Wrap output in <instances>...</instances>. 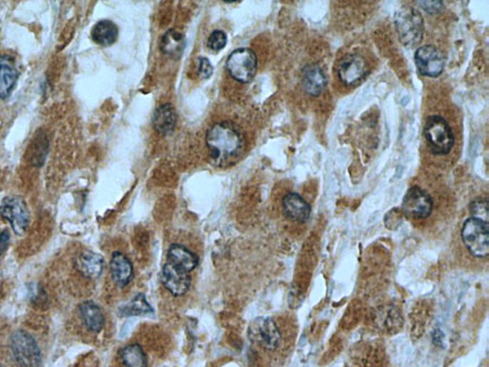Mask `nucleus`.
I'll use <instances>...</instances> for the list:
<instances>
[{
	"label": "nucleus",
	"mask_w": 489,
	"mask_h": 367,
	"mask_svg": "<svg viewBox=\"0 0 489 367\" xmlns=\"http://www.w3.org/2000/svg\"><path fill=\"white\" fill-rule=\"evenodd\" d=\"M30 301L36 306H44L47 302V295L41 285H32L29 290Z\"/></svg>",
	"instance_id": "nucleus-27"
},
{
	"label": "nucleus",
	"mask_w": 489,
	"mask_h": 367,
	"mask_svg": "<svg viewBox=\"0 0 489 367\" xmlns=\"http://www.w3.org/2000/svg\"><path fill=\"white\" fill-rule=\"evenodd\" d=\"M19 72L12 58L8 56L0 58V100L11 96L18 81Z\"/></svg>",
	"instance_id": "nucleus-20"
},
{
	"label": "nucleus",
	"mask_w": 489,
	"mask_h": 367,
	"mask_svg": "<svg viewBox=\"0 0 489 367\" xmlns=\"http://www.w3.org/2000/svg\"><path fill=\"white\" fill-rule=\"evenodd\" d=\"M367 71L366 61L361 56L351 54L340 61L337 74L344 85L354 86L364 80Z\"/></svg>",
	"instance_id": "nucleus-11"
},
{
	"label": "nucleus",
	"mask_w": 489,
	"mask_h": 367,
	"mask_svg": "<svg viewBox=\"0 0 489 367\" xmlns=\"http://www.w3.org/2000/svg\"><path fill=\"white\" fill-rule=\"evenodd\" d=\"M75 267L86 279H97L102 276L105 269V259L94 252H83L76 259Z\"/></svg>",
	"instance_id": "nucleus-15"
},
{
	"label": "nucleus",
	"mask_w": 489,
	"mask_h": 367,
	"mask_svg": "<svg viewBox=\"0 0 489 367\" xmlns=\"http://www.w3.org/2000/svg\"><path fill=\"white\" fill-rule=\"evenodd\" d=\"M462 239L469 253L478 259L489 254V225L485 221L470 217L463 224Z\"/></svg>",
	"instance_id": "nucleus-5"
},
{
	"label": "nucleus",
	"mask_w": 489,
	"mask_h": 367,
	"mask_svg": "<svg viewBox=\"0 0 489 367\" xmlns=\"http://www.w3.org/2000/svg\"><path fill=\"white\" fill-rule=\"evenodd\" d=\"M161 279L165 289L174 296H182L187 293L191 284L188 273L165 263L162 269Z\"/></svg>",
	"instance_id": "nucleus-12"
},
{
	"label": "nucleus",
	"mask_w": 489,
	"mask_h": 367,
	"mask_svg": "<svg viewBox=\"0 0 489 367\" xmlns=\"http://www.w3.org/2000/svg\"><path fill=\"white\" fill-rule=\"evenodd\" d=\"M206 144L213 166L227 167L232 166L243 153L244 137L237 125L224 120L209 128Z\"/></svg>",
	"instance_id": "nucleus-1"
},
{
	"label": "nucleus",
	"mask_w": 489,
	"mask_h": 367,
	"mask_svg": "<svg viewBox=\"0 0 489 367\" xmlns=\"http://www.w3.org/2000/svg\"><path fill=\"white\" fill-rule=\"evenodd\" d=\"M119 29L111 21H101L93 27L91 36L93 41L101 46H110L116 43Z\"/></svg>",
	"instance_id": "nucleus-22"
},
{
	"label": "nucleus",
	"mask_w": 489,
	"mask_h": 367,
	"mask_svg": "<svg viewBox=\"0 0 489 367\" xmlns=\"http://www.w3.org/2000/svg\"><path fill=\"white\" fill-rule=\"evenodd\" d=\"M78 315L88 331L99 333L105 326V316L99 305L93 301H84L78 307Z\"/></svg>",
	"instance_id": "nucleus-19"
},
{
	"label": "nucleus",
	"mask_w": 489,
	"mask_h": 367,
	"mask_svg": "<svg viewBox=\"0 0 489 367\" xmlns=\"http://www.w3.org/2000/svg\"><path fill=\"white\" fill-rule=\"evenodd\" d=\"M472 217L488 223V203L486 200H475L469 205Z\"/></svg>",
	"instance_id": "nucleus-25"
},
{
	"label": "nucleus",
	"mask_w": 489,
	"mask_h": 367,
	"mask_svg": "<svg viewBox=\"0 0 489 367\" xmlns=\"http://www.w3.org/2000/svg\"><path fill=\"white\" fill-rule=\"evenodd\" d=\"M226 67L230 75L241 83L254 80L257 71V57L249 48H238L229 56Z\"/></svg>",
	"instance_id": "nucleus-6"
},
{
	"label": "nucleus",
	"mask_w": 489,
	"mask_h": 367,
	"mask_svg": "<svg viewBox=\"0 0 489 367\" xmlns=\"http://www.w3.org/2000/svg\"><path fill=\"white\" fill-rule=\"evenodd\" d=\"M10 349L19 367H41V349L33 336L24 330L14 332L10 338Z\"/></svg>",
	"instance_id": "nucleus-4"
},
{
	"label": "nucleus",
	"mask_w": 489,
	"mask_h": 367,
	"mask_svg": "<svg viewBox=\"0 0 489 367\" xmlns=\"http://www.w3.org/2000/svg\"><path fill=\"white\" fill-rule=\"evenodd\" d=\"M396 29L400 41L406 47H415L423 41V19L415 8H401L395 16Z\"/></svg>",
	"instance_id": "nucleus-3"
},
{
	"label": "nucleus",
	"mask_w": 489,
	"mask_h": 367,
	"mask_svg": "<svg viewBox=\"0 0 489 367\" xmlns=\"http://www.w3.org/2000/svg\"><path fill=\"white\" fill-rule=\"evenodd\" d=\"M416 66L421 75L436 78L442 74L446 61L443 53L434 46H424L415 53Z\"/></svg>",
	"instance_id": "nucleus-10"
},
{
	"label": "nucleus",
	"mask_w": 489,
	"mask_h": 367,
	"mask_svg": "<svg viewBox=\"0 0 489 367\" xmlns=\"http://www.w3.org/2000/svg\"><path fill=\"white\" fill-rule=\"evenodd\" d=\"M167 259L168 263L185 273L195 270L200 262L197 254L185 246L176 243L173 244L168 249Z\"/></svg>",
	"instance_id": "nucleus-16"
},
{
	"label": "nucleus",
	"mask_w": 489,
	"mask_h": 367,
	"mask_svg": "<svg viewBox=\"0 0 489 367\" xmlns=\"http://www.w3.org/2000/svg\"><path fill=\"white\" fill-rule=\"evenodd\" d=\"M110 274L115 284L123 289L133 279V264L125 254L114 252L110 260Z\"/></svg>",
	"instance_id": "nucleus-14"
},
{
	"label": "nucleus",
	"mask_w": 489,
	"mask_h": 367,
	"mask_svg": "<svg viewBox=\"0 0 489 367\" xmlns=\"http://www.w3.org/2000/svg\"><path fill=\"white\" fill-rule=\"evenodd\" d=\"M177 113L171 103L160 105L154 111L153 125L154 130L163 136L170 135L175 130Z\"/></svg>",
	"instance_id": "nucleus-18"
},
{
	"label": "nucleus",
	"mask_w": 489,
	"mask_h": 367,
	"mask_svg": "<svg viewBox=\"0 0 489 367\" xmlns=\"http://www.w3.org/2000/svg\"><path fill=\"white\" fill-rule=\"evenodd\" d=\"M153 312V307L148 301L145 296L143 294H138L130 301L122 305L119 308V311H118L119 314L118 315L120 318H125V316H142Z\"/></svg>",
	"instance_id": "nucleus-24"
},
{
	"label": "nucleus",
	"mask_w": 489,
	"mask_h": 367,
	"mask_svg": "<svg viewBox=\"0 0 489 367\" xmlns=\"http://www.w3.org/2000/svg\"><path fill=\"white\" fill-rule=\"evenodd\" d=\"M424 137L430 153L434 155H448L455 144L453 131L445 118L433 115L424 125Z\"/></svg>",
	"instance_id": "nucleus-2"
},
{
	"label": "nucleus",
	"mask_w": 489,
	"mask_h": 367,
	"mask_svg": "<svg viewBox=\"0 0 489 367\" xmlns=\"http://www.w3.org/2000/svg\"><path fill=\"white\" fill-rule=\"evenodd\" d=\"M227 44V35L221 30H215L207 39V46L213 52L221 51Z\"/></svg>",
	"instance_id": "nucleus-26"
},
{
	"label": "nucleus",
	"mask_w": 489,
	"mask_h": 367,
	"mask_svg": "<svg viewBox=\"0 0 489 367\" xmlns=\"http://www.w3.org/2000/svg\"><path fill=\"white\" fill-rule=\"evenodd\" d=\"M282 209L284 214L292 221L304 223L310 219L311 206L299 193H287L283 197Z\"/></svg>",
	"instance_id": "nucleus-13"
},
{
	"label": "nucleus",
	"mask_w": 489,
	"mask_h": 367,
	"mask_svg": "<svg viewBox=\"0 0 489 367\" xmlns=\"http://www.w3.org/2000/svg\"><path fill=\"white\" fill-rule=\"evenodd\" d=\"M248 337L252 343L267 350L277 349L281 341V333L274 319L259 316L251 322Z\"/></svg>",
	"instance_id": "nucleus-7"
},
{
	"label": "nucleus",
	"mask_w": 489,
	"mask_h": 367,
	"mask_svg": "<svg viewBox=\"0 0 489 367\" xmlns=\"http://www.w3.org/2000/svg\"><path fill=\"white\" fill-rule=\"evenodd\" d=\"M421 9L429 14H437L441 12L443 8V4L441 1H421L417 2Z\"/></svg>",
	"instance_id": "nucleus-29"
},
{
	"label": "nucleus",
	"mask_w": 489,
	"mask_h": 367,
	"mask_svg": "<svg viewBox=\"0 0 489 367\" xmlns=\"http://www.w3.org/2000/svg\"><path fill=\"white\" fill-rule=\"evenodd\" d=\"M302 83L306 93L317 97L327 86V78L321 67L317 64H308L302 71Z\"/></svg>",
	"instance_id": "nucleus-17"
},
{
	"label": "nucleus",
	"mask_w": 489,
	"mask_h": 367,
	"mask_svg": "<svg viewBox=\"0 0 489 367\" xmlns=\"http://www.w3.org/2000/svg\"><path fill=\"white\" fill-rule=\"evenodd\" d=\"M10 232L7 229L0 232V257L6 252L9 247Z\"/></svg>",
	"instance_id": "nucleus-30"
},
{
	"label": "nucleus",
	"mask_w": 489,
	"mask_h": 367,
	"mask_svg": "<svg viewBox=\"0 0 489 367\" xmlns=\"http://www.w3.org/2000/svg\"><path fill=\"white\" fill-rule=\"evenodd\" d=\"M185 46L187 39L184 33L174 29L167 31L160 41V49L163 54L175 60H178L184 54Z\"/></svg>",
	"instance_id": "nucleus-21"
},
{
	"label": "nucleus",
	"mask_w": 489,
	"mask_h": 367,
	"mask_svg": "<svg viewBox=\"0 0 489 367\" xmlns=\"http://www.w3.org/2000/svg\"><path fill=\"white\" fill-rule=\"evenodd\" d=\"M197 73L199 77L205 78V80H207V78H210V77H212L213 73V67L212 66V63H210V61L207 60V58H198Z\"/></svg>",
	"instance_id": "nucleus-28"
},
{
	"label": "nucleus",
	"mask_w": 489,
	"mask_h": 367,
	"mask_svg": "<svg viewBox=\"0 0 489 367\" xmlns=\"http://www.w3.org/2000/svg\"><path fill=\"white\" fill-rule=\"evenodd\" d=\"M434 203L431 196L418 187H413L406 192L403 201V211L413 219H424L432 214Z\"/></svg>",
	"instance_id": "nucleus-9"
},
{
	"label": "nucleus",
	"mask_w": 489,
	"mask_h": 367,
	"mask_svg": "<svg viewBox=\"0 0 489 367\" xmlns=\"http://www.w3.org/2000/svg\"><path fill=\"white\" fill-rule=\"evenodd\" d=\"M120 360L125 367H148V360L145 350L139 343H130L119 352Z\"/></svg>",
	"instance_id": "nucleus-23"
},
{
	"label": "nucleus",
	"mask_w": 489,
	"mask_h": 367,
	"mask_svg": "<svg viewBox=\"0 0 489 367\" xmlns=\"http://www.w3.org/2000/svg\"><path fill=\"white\" fill-rule=\"evenodd\" d=\"M0 214L10 223L16 234L24 235L29 226L30 218L26 204L19 197L5 198L0 206Z\"/></svg>",
	"instance_id": "nucleus-8"
}]
</instances>
